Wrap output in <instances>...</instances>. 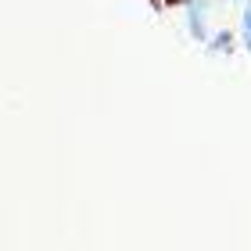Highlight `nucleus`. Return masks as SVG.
Listing matches in <instances>:
<instances>
[{
  "label": "nucleus",
  "instance_id": "1",
  "mask_svg": "<svg viewBox=\"0 0 251 251\" xmlns=\"http://www.w3.org/2000/svg\"><path fill=\"white\" fill-rule=\"evenodd\" d=\"M187 11V32H190V40H198V43H204L208 47V40H212V32H208V11H201V7H183Z\"/></svg>",
  "mask_w": 251,
  "mask_h": 251
},
{
  "label": "nucleus",
  "instance_id": "4",
  "mask_svg": "<svg viewBox=\"0 0 251 251\" xmlns=\"http://www.w3.org/2000/svg\"><path fill=\"white\" fill-rule=\"evenodd\" d=\"M187 4H194V0H151L154 11H165V7H187Z\"/></svg>",
  "mask_w": 251,
  "mask_h": 251
},
{
  "label": "nucleus",
  "instance_id": "5",
  "mask_svg": "<svg viewBox=\"0 0 251 251\" xmlns=\"http://www.w3.org/2000/svg\"><path fill=\"white\" fill-rule=\"evenodd\" d=\"M233 4H244V0H233Z\"/></svg>",
  "mask_w": 251,
  "mask_h": 251
},
{
  "label": "nucleus",
  "instance_id": "2",
  "mask_svg": "<svg viewBox=\"0 0 251 251\" xmlns=\"http://www.w3.org/2000/svg\"><path fill=\"white\" fill-rule=\"evenodd\" d=\"M233 43H237V36L230 29H215L212 40H208V54H215V58L219 54H233Z\"/></svg>",
  "mask_w": 251,
  "mask_h": 251
},
{
  "label": "nucleus",
  "instance_id": "3",
  "mask_svg": "<svg viewBox=\"0 0 251 251\" xmlns=\"http://www.w3.org/2000/svg\"><path fill=\"white\" fill-rule=\"evenodd\" d=\"M241 43L251 54V0H244V11H241Z\"/></svg>",
  "mask_w": 251,
  "mask_h": 251
}]
</instances>
